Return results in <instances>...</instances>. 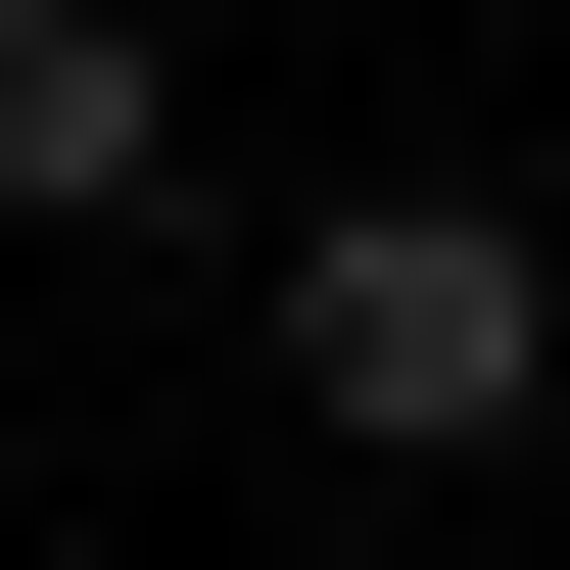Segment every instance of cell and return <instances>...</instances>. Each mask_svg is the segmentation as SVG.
<instances>
[{"instance_id":"7a4b0ae2","label":"cell","mask_w":570,"mask_h":570,"mask_svg":"<svg viewBox=\"0 0 570 570\" xmlns=\"http://www.w3.org/2000/svg\"><path fill=\"white\" fill-rule=\"evenodd\" d=\"M190 96H142V0H0V238H142Z\"/></svg>"},{"instance_id":"6da1fadb","label":"cell","mask_w":570,"mask_h":570,"mask_svg":"<svg viewBox=\"0 0 570 570\" xmlns=\"http://www.w3.org/2000/svg\"><path fill=\"white\" fill-rule=\"evenodd\" d=\"M523 381H570V238L523 190H333V238H285V428H333V475H475Z\"/></svg>"}]
</instances>
